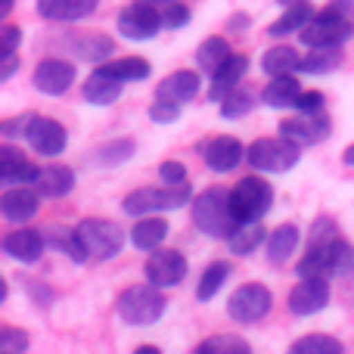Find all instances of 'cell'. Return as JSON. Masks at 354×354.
<instances>
[{"label": "cell", "mask_w": 354, "mask_h": 354, "mask_svg": "<svg viewBox=\"0 0 354 354\" xmlns=\"http://www.w3.org/2000/svg\"><path fill=\"white\" fill-rule=\"evenodd\" d=\"M159 180L171 183V187H177V183H189V171L180 159H165V162H159Z\"/></svg>", "instance_id": "obj_45"}, {"label": "cell", "mask_w": 354, "mask_h": 354, "mask_svg": "<svg viewBox=\"0 0 354 354\" xmlns=\"http://www.w3.org/2000/svg\"><path fill=\"white\" fill-rule=\"evenodd\" d=\"M326 6H333V10H339V12H345V16L354 19V0H330Z\"/></svg>", "instance_id": "obj_52"}, {"label": "cell", "mask_w": 354, "mask_h": 354, "mask_svg": "<svg viewBox=\"0 0 354 354\" xmlns=\"http://www.w3.org/2000/svg\"><path fill=\"white\" fill-rule=\"evenodd\" d=\"M19 66H22L19 53H3V59H0V84H6V81L19 72Z\"/></svg>", "instance_id": "obj_51"}, {"label": "cell", "mask_w": 354, "mask_h": 354, "mask_svg": "<svg viewBox=\"0 0 354 354\" xmlns=\"http://www.w3.org/2000/svg\"><path fill=\"white\" fill-rule=\"evenodd\" d=\"M149 3H156V6H168V3H177V0H149Z\"/></svg>", "instance_id": "obj_57"}, {"label": "cell", "mask_w": 354, "mask_h": 354, "mask_svg": "<svg viewBox=\"0 0 354 354\" xmlns=\"http://www.w3.org/2000/svg\"><path fill=\"white\" fill-rule=\"evenodd\" d=\"M268 233L270 230H264L261 221H243V224H236V230L227 236V249H230L233 258H249L268 243Z\"/></svg>", "instance_id": "obj_32"}, {"label": "cell", "mask_w": 354, "mask_h": 354, "mask_svg": "<svg viewBox=\"0 0 354 354\" xmlns=\"http://www.w3.org/2000/svg\"><path fill=\"white\" fill-rule=\"evenodd\" d=\"M333 301V289L326 277H299L286 295V308L292 317H314V314L326 311Z\"/></svg>", "instance_id": "obj_15"}, {"label": "cell", "mask_w": 354, "mask_h": 354, "mask_svg": "<svg viewBox=\"0 0 354 354\" xmlns=\"http://www.w3.org/2000/svg\"><path fill=\"white\" fill-rule=\"evenodd\" d=\"M274 311V292L264 283L249 280L227 295V317L239 326H255Z\"/></svg>", "instance_id": "obj_10"}, {"label": "cell", "mask_w": 354, "mask_h": 354, "mask_svg": "<svg viewBox=\"0 0 354 354\" xmlns=\"http://www.w3.org/2000/svg\"><path fill=\"white\" fill-rule=\"evenodd\" d=\"M301 162V147L289 137H258L245 147V165L261 174H289Z\"/></svg>", "instance_id": "obj_5"}, {"label": "cell", "mask_w": 354, "mask_h": 354, "mask_svg": "<svg viewBox=\"0 0 354 354\" xmlns=\"http://www.w3.org/2000/svg\"><path fill=\"white\" fill-rule=\"evenodd\" d=\"M124 93V84L115 78H106L100 72H91L87 81L81 84V97H84L87 106H97V109H106V106H115Z\"/></svg>", "instance_id": "obj_31"}, {"label": "cell", "mask_w": 354, "mask_h": 354, "mask_svg": "<svg viewBox=\"0 0 354 354\" xmlns=\"http://www.w3.org/2000/svg\"><path fill=\"white\" fill-rule=\"evenodd\" d=\"M326 109V97L320 91H308L305 87V93L299 97V103H295V109L292 112H324Z\"/></svg>", "instance_id": "obj_47"}, {"label": "cell", "mask_w": 354, "mask_h": 354, "mask_svg": "<svg viewBox=\"0 0 354 354\" xmlns=\"http://www.w3.org/2000/svg\"><path fill=\"white\" fill-rule=\"evenodd\" d=\"M56 47L66 56L78 62H87V66H100V62L112 59L115 56V41L103 31H78V35H62L56 37Z\"/></svg>", "instance_id": "obj_16"}, {"label": "cell", "mask_w": 354, "mask_h": 354, "mask_svg": "<svg viewBox=\"0 0 354 354\" xmlns=\"http://www.w3.org/2000/svg\"><path fill=\"white\" fill-rule=\"evenodd\" d=\"M131 245H134L137 252H143V255H149V252L162 249L168 239V233H171V224H168V218H162V214H143V218H134V227H131Z\"/></svg>", "instance_id": "obj_27"}, {"label": "cell", "mask_w": 354, "mask_h": 354, "mask_svg": "<svg viewBox=\"0 0 354 354\" xmlns=\"http://www.w3.org/2000/svg\"><path fill=\"white\" fill-rule=\"evenodd\" d=\"M193 202V187L189 183H159V187H137L122 199V212L128 218H143V214H162L189 208Z\"/></svg>", "instance_id": "obj_4"}, {"label": "cell", "mask_w": 354, "mask_h": 354, "mask_svg": "<svg viewBox=\"0 0 354 354\" xmlns=\"http://www.w3.org/2000/svg\"><path fill=\"white\" fill-rule=\"evenodd\" d=\"M301 93H305V87H301V81H299V72L270 75L268 84L261 87V106H268V109H274V112L295 109Z\"/></svg>", "instance_id": "obj_25"}, {"label": "cell", "mask_w": 354, "mask_h": 354, "mask_svg": "<svg viewBox=\"0 0 354 354\" xmlns=\"http://www.w3.org/2000/svg\"><path fill=\"white\" fill-rule=\"evenodd\" d=\"M37 174H41V165H37L25 149H19L12 140H6L3 147H0V180H3V187H12V183H35Z\"/></svg>", "instance_id": "obj_20"}, {"label": "cell", "mask_w": 354, "mask_h": 354, "mask_svg": "<svg viewBox=\"0 0 354 354\" xmlns=\"http://www.w3.org/2000/svg\"><path fill=\"white\" fill-rule=\"evenodd\" d=\"M93 72L115 78L122 84H140V81H147L153 75V62L143 59V56H122V59H106L100 66H93Z\"/></svg>", "instance_id": "obj_30"}, {"label": "cell", "mask_w": 354, "mask_h": 354, "mask_svg": "<svg viewBox=\"0 0 354 354\" xmlns=\"http://www.w3.org/2000/svg\"><path fill=\"white\" fill-rule=\"evenodd\" d=\"M249 66H252L249 53H233L230 59L224 62V66L214 68V72L208 75V91H205V97L212 100V103H221V100H224L227 93L233 91V87L243 84V78L249 75Z\"/></svg>", "instance_id": "obj_22"}, {"label": "cell", "mask_w": 354, "mask_h": 354, "mask_svg": "<svg viewBox=\"0 0 354 354\" xmlns=\"http://www.w3.org/2000/svg\"><path fill=\"white\" fill-rule=\"evenodd\" d=\"M28 348H31L28 330L12 326V324L0 326V351H3V354H19V351H28Z\"/></svg>", "instance_id": "obj_42"}, {"label": "cell", "mask_w": 354, "mask_h": 354, "mask_svg": "<svg viewBox=\"0 0 354 354\" xmlns=\"http://www.w3.org/2000/svg\"><path fill=\"white\" fill-rule=\"evenodd\" d=\"M78 233L91 252V261L97 264L118 258L124 252V243H131V233H124V227L109 218H81Z\"/></svg>", "instance_id": "obj_8"}, {"label": "cell", "mask_w": 354, "mask_h": 354, "mask_svg": "<svg viewBox=\"0 0 354 354\" xmlns=\"http://www.w3.org/2000/svg\"><path fill=\"white\" fill-rule=\"evenodd\" d=\"M189 274V261L180 249H171V245H162V249L149 252L147 261H143V280L153 283L159 289H174L187 280Z\"/></svg>", "instance_id": "obj_13"}, {"label": "cell", "mask_w": 354, "mask_h": 354, "mask_svg": "<svg viewBox=\"0 0 354 354\" xmlns=\"http://www.w3.org/2000/svg\"><path fill=\"white\" fill-rule=\"evenodd\" d=\"M339 233H342V227H339V221L333 218V214H317V218L311 221V227H308V233H305V245L326 243V239L339 236Z\"/></svg>", "instance_id": "obj_41"}, {"label": "cell", "mask_w": 354, "mask_h": 354, "mask_svg": "<svg viewBox=\"0 0 354 354\" xmlns=\"http://www.w3.org/2000/svg\"><path fill=\"white\" fill-rule=\"evenodd\" d=\"M354 270V243L345 239L342 233L326 243H311L305 245V255L295 264V277H348Z\"/></svg>", "instance_id": "obj_2"}, {"label": "cell", "mask_w": 354, "mask_h": 354, "mask_svg": "<svg viewBox=\"0 0 354 354\" xmlns=\"http://www.w3.org/2000/svg\"><path fill=\"white\" fill-rule=\"evenodd\" d=\"M230 56H233V47L224 35H208L205 41H199L193 59H196V68H199L202 75H212L214 68H221Z\"/></svg>", "instance_id": "obj_35"}, {"label": "cell", "mask_w": 354, "mask_h": 354, "mask_svg": "<svg viewBox=\"0 0 354 354\" xmlns=\"http://www.w3.org/2000/svg\"><path fill=\"white\" fill-rule=\"evenodd\" d=\"M22 140L35 156L50 162V159H59L68 149V131L56 118L41 115V112H28V124H25Z\"/></svg>", "instance_id": "obj_12"}, {"label": "cell", "mask_w": 354, "mask_h": 354, "mask_svg": "<svg viewBox=\"0 0 354 354\" xmlns=\"http://www.w3.org/2000/svg\"><path fill=\"white\" fill-rule=\"evenodd\" d=\"M137 156V140L134 137H115V140H106L103 147H97L91 153V162L97 168H122L128 165Z\"/></svg>", "instance_id": "obj_36"}, {"label": "cell", "mask_w": 354, "mask_h": 354, "mask_svg": "<svg viewBox=\"0 0 354 354\" xmlns=\"http://www.w3.org/2000/svg\"><path fill=\"white\" fill-rule=\"evenodd\" d=\"M189 221L199 233H205L208 239H221L227 243L233 230H236V214L230 205V189L224 187H205L193 196L189 202Z\"/></svg>", "instance_id": "obj_1"}, {"label": "cell", "mask_w": 354, "mask_h": 354, "mask_svg": "<svg viewBox=\"0 0 354 354\" xmlns=\"http://www.w3.org/2000/svg\"><path fill=\"white\" fill-rule=\"evenodd\" d=\"M44 236H47L50 249L62 252V255H66L72 264H78V268L91 261V252H87L84 239H81L78 224H75V227H68V224H50V227H44Z\"/></svg>", "instance_id": "obj_28"}, {"label": "cell", "mask_w": 354, "mask_h": 354, "mask_svg": "<svg viewBox=\"0 0 354 354\" xmlns=\"http://www.w3.org/2000/svg\"><path fill=\"white\" fill-rule=\"evenodd\" d=\"M274 3L283 10V6H292V3H305V0H274Z\"/></svg>", "instance_id": "obj_56"}, {"label": "cell", "mask_w": 354, "mask_h": 354, "mask_svg": "<svg viewBox=\"0 0 354 354\" xmlns=\"http://www.w3.org/2000/svg\"><path fill=\"white\" fill-rule=\"evenodd\" d=\"M168 311V299L165 289L153 286V283H137V286H128L118 292L115 299V314L122 324L128 326H156Z\"/></svg>", "instance_id": "obj_3"}, {"label": "cell", "mask_w": 354, "mask_h": 354, "mask_svg": "<svg viewBox=\"0 0 354 354\" xmlns=\"http://www.w3.org/2000/svg\"><path fill=\"white\" fill-rule=\"evenodd\" d=\"M258 66H261V72L268 75V78L270 75H292V72H299V66H301V53L292 44H270L261 53Z\"/></svg>", "instance_id": "obj_34"}, {"label": "cell", "mask_w": 354, "mask_h": 354, "mask_svg": "<svg viewBox=\"0 0 354 354\" xmlns=\"http://www.w3.org/2000/svg\"><path fill=\"white\" fill-rule=\"evenodd\" d=\"M345 62L342 50L339 47H311L308 53H301V66H299V75H333L339 66Z\"/></svg>", "instance_id": "obj_38"}, {"label": "cell", "mask_w": 354, "mask_h": 354, "mask_svg": "<svg viewBox=\"0 0 354 354\" xmlns=\"http://www.w3.org/2000/svg\"><path fill=\"white\" fill-rule=\"evenodd\" d=\"M25 124H28V112L16 115V118H6V122L0 124V134H3V140H22Z\"/></svg>", "instance_id": "obj_49"}, {"label": "cell", "mask_w": 354, "mask_h": 354, "mask_svg": "<svg viewBox=\"0 0 354 354\" xmlns=\"http://www.w3.org/2000/svg\"><path fill=\"white\" fill-rule=\"evenodd\" d=\"M0 249H3V255L12 258L16 264H25V268H31V264L41 261L44 252H47L50 245H47V236H44V230H35V227L22 224V227H12L10 233H3V239H0Z\"/></svg>", "instance_id": "obj_19"}, {"label": "cell", "mask_w": 354, "mask_h": 354, "mask_svg": "<svg viewBox=\"0 0 354 354\" xmlns=\"http://www.w3.org/2000/svg\"><path fill=\"white\" fill-rule=\"evenodd\" d=\"M348 41H354V19L333 10V6H324V10L299 31V44L305 50H311V47H339L342 50Z\"/></svg>", "instance_id": "obj_7"}, {"label": "cell", "mask_w": 354, "mask_h": 354, "mask_svg": "<svg viewBox=\"0 0 354 354\" xmlns=\"http://www.w3.org/2000/svg\"><path fill=\"white\" fill-rule=\"evenodd\" d=\"M277 134L295 140L301 149L320 147V143H326L333 134V118L326 115V109L324 112H295V115L283 118Z\"/></svg>", "instance_id": "obj_14"}, {"label": "cell", "mask_w": 354, "mask_h": 354, "mask_svg": "<svg viewBox=\"0 0 354 354\" xmlns=\"http://www.w3.org/2000/svg\"><path fill=\"white\" fill-rule=\"evenodd\" d=\"M342 165H345V168H351V171H354V143H351V147H345V149H342Z\"/></svg>", "instance_id": "obj_54"}, {"label": "cell", "mask_w": 354, "mask_h": 354, "mask_svg": "<svg viewBox=\"0 0 354 354\" xmlns=\"http://www.w3.org/2000/svg\"><path fill=\"white\" fill-rule=\"evenodd\" d=\"M305 243V233L299 224L286 221V224H277L268 233V243H264V258H268L270 268H283V264L292 261V255L299 252V245Z\"/></svg>", "instance_id": "obj_21"}, {"label": "cell", "mask_w": 354, "mask_h": 354, "mask_svg": "<svg viewBox=\"0 0 354 354\" xmlns=\"http://www.w3.org/2000/svg\"><path fill=\"white\" fill-rule=\"evenodd\" d=\"M230 277H233V264L230 261H224V258L212 261L199 274V283H196V301H202V305L214 301L221 292H224V286H227V280H230Z\"/></svg>", "instance_id": "obj_33"}, {"label": "cell", "mask_w": 354, "mask_h": 354, "mask_svg": "<svg viewBox=\"0 0 354 354\" xmlns=\"http://www.w3.org/2000/svg\"><path fill=\"white\" fill-rule=\"evenodd\" d=\"M41 199L44 196L35 183H12V187H6L3 196H0V218L10 227L28 224V221H35L37 212H41Z\"/></svg>", "instance_id": "obj_17"}, {"label": "cell", "mask_w": 354, "mask_h": 354, "mask_svg": "<svg viewBox=\"0 0 354 354\" xmlns=\"http://www.w3.org/2000/svg\"><path fill=\"white\" fill-rule=\"evenodd\" d=\"M12 6H16V0H0V19H10L12 16Z\"/></svg>", "instance_id": "obj_53"}, {"label": "cell", "mask_w": 354, "mask_h": 354, "mask_svg": "<svg viewBox=\"0 0 354 354\" xmlns=\"http://www.w3.org/2000/svg\"><path fill=\"white\" fill-rule=\"evenodd\" d=\"M196 354H252L249 339L236 336V333H214V336L202 339L193 348Z\"/></svg>", "instance_id": "obj_39"}, {"label": "cell", "mask_w": 354, "mask_h": 354, "mask_svg": "<svg viewBox=\"0 0 354 354\" xmlns=\"http://www.w3.org/2000/svg\"><path fill=\"white\" fill-rule=\"evenodd\" d=\"M35 187L41 189L44 199H66V196H72L75 187H78V174H75L72 165H62V162L50 159V165H41V174H37Z\"/></svg>", "instance_id": "obj_26"}, {"label": "cell", "mask_w": 354, "mask_h": 354, "mask_svg": "<svg viewBox=\"0 0 354 354\" xmlns=\"http://www.w3.org/2000/svg\"><path fill=\"white\" fill-rule=\"evenodd\" d=\"M162 28H165V16L149 0H131L115 12L118 37H124L131 44H149Z\"/></svg>", "instance_id": "obj_9"}, {"label": "cell", "mask_w": 354, "mask_h": 354, "mask_svg": "<svg viewBox=\"0 0 354 354\" xmlns=\"http://www.w3.org/2000/svg\"><path fill=\"white\" fill-rule=\"evenodd\" d=\"M22 28H19L16 22H10L6 19L3 25H0V44H3V53H19V47H22Z\"/></svg>", "instance_id": "obj_46"}, {"label": "cell", "mask_w": 354, "mask_h": 354, "mask_svg": "<svg viewBox=\"0 0 354 354\" xmlns=\"http://www.w3.org/2000/svg\"><path fill=\"white\" fill-rule=\"evenodd\" d=\"M180 112H183V103H174V100H165V97H156L153 106H149V122H153V124H177V122H180Z\"/></svg>", "instance_id": "obj_43"}, {"label": "cell", "mask_w": 354, "mask_h": 354, "mask_svg": "<svg viewBox=\"0 0 354 354\" xmlns=\"http://www.w3.org/2000/svg\"><path fill=\"white\" fill-rule=\"evenodd\" d=\"M202 87V72L199 68H177V72H168L165 78L156 84V97H165V100H174V103H193L199 97Z\"/></svg>", "instance_id": "obj_24"}, {"label": "cell", "mask_w": 354, "mask_h": 354, "mask_svg": "<svg viewBox=\"0 0 354 354\" xmlns=\"http://www.w3.org/2000/svg\"><path fill=\"white\" fill-rule=\"evenodd\" d=\"M25 292L31 295V299L37 301L41 308H47V305H53V289L47 286V283H41V280H25Z\"/></svg>", "instance_id": "obj_48"}, {"label": "cell", "mask_w": 354, "mask_h": 354, "mask_svg": "<svg viewBox=\"0 0 354 354\" xmlns=\"http://www.w3.org/2000/svg\"><path fill=\"white\" fill-rule=\"evenodd\" d=\"M252 28V16L243 10L230 12V19H227V35H243V31Z\"/></svg>", "instance_id": "obj_50"}, {"label": "cell", "mask_w": 354, "mask_h": 354, "mask_svg": "<svg viewBox=\"0 0 354 354\" xmlns=\"http://www.w3.org/2000/svg\"><path fill=\"white\" fill-rule=\"evenodd\" d=\"M274 202H277V193L261 171L239 177L230 187V205L239 224L243 221H264V214L274 208Z\"/></svg>", "instance_id": "obj_6"}, {"label": "cell", "mask_w": 354, "mask_h": 354, "mask_svg": "<svg viewBox=\"0 0 354 354\" xmlns=\"http://www.w3.org/2000/svg\"><path fill=\"white\" fill-rule=\"evenodd\" d=\"M199 156L212 174H230L245 162V147L233 134H214L199 147Z\"/></svg>", "instance_id": "obj_18"}, {"label": "cell", "mask_w": 354, "mask_h": 354, "mask_svg": "<svg viewBox=\"0 0 354 354\" xmlns=\"http://www.w3.org/2000/svg\"><path fill=\"white\" fill-rule=\"evenodd\" d=\"M258 103H261V93H255L252 87L239 84V87H233V91L218 103V112H221V118H224V122H239V118L252 115Z\"/></svg>", "instance_id": "obj_37"}, {"label": "cell", "mask_w": 354, "mask_h": 354, "mask_svg": "<svg viewBox=\"0 0 354 354\" xmlns=\"http://www.w3.org/2000/svg\"><path fill=\"white\" fill-rule=\"evenodd\" d=\"M75 62L78 59H72V56H44V59H37V66L31 68V87L50 100L66 97L78 81V66Z\"/></svg>", "instance_id": "obj_11"}, {"label": "cell", "mask_w": 354, "mask_h": 354, "mask_svg": "<svg viewBox=\"0 0 354 354\" xmlns=\"http://www.w3.org/2000/svg\"><path fill=\"white\" fill-rule=\"evenodd\" d=\"M100 0H35V10L44 22L56 25H75L84 22L97 12Z\"/></svg>", "instance_id": "obj_23"}, {"label": "cell", "mask_w": 354, "mask_h": 354, "mask_svg": "<svg viewBox=\"0 0 354 354\" xmlns=\"http://www.w3.org/2000/svg\"><path fill=\"white\" fill-rule=\"evenodd\" d=\"M292 354H345V345L330 333H308L289 345Z\"/></svg>", "instance_id": "obj_40"}, {"label": "cell", "mask_w": 354, "mask_h": 354, "mask_svg": "<svg viewBox=\"0 0 354 354\" xmlns=\"http://www.w3.org/2000/svg\"><path fill=\"white\" fill-rule=\"evenodd\" d=\"M162 16H165V28L168 31H180V28H187V25L193 22V10H189L183 0H177V3H168L165 10H162Z\"/></svg>", "instance_id": "obj_44"}, {"label": "cell", "mask_w": 354, "mask_h": 354, "mask_svg": "<svg viewBox=\"0 0 354 354\" xmlns=\"http://www.w3.org/2000/svg\"><path fill=\"white\" fill-rule=\"evenodd\" d=\"M317 16V10L311 6V0L305 3H292V6H283V12L268 25V37L270 41H283V37H299V31L305 28L311 19Z\"/></svg>", "instance_id": "obj_29"}, {"label": "cell", "mask_w": 354, "mask_h": 354, "mask_svg": "<svg viewBox=\"0 0 354 354\" xmlns=\"http://www.w3.org/2000/svg\"><path fill=\"white\" fill-rule=\"evenodd\" d=\"M134 354H162L159 345H137Z\"/></svg>", "instance_id": "obj_55"}]
</instances>
